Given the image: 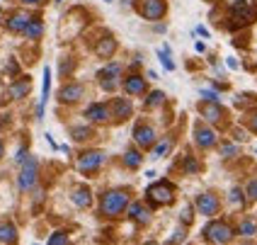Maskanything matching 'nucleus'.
<instances>
[{"mask_svg":"<svg viewBox=\"0 0 257 245\" xmlns=\"http://www.w3.org/2000/svg\"><path fill=\"white\" fill-rule=\"evenodd\" d=\"M127 207H128V194L124 189H114V192H107V194L102 197L100 211H102V216L114 219V216H119Z\"/></svg>","mask_w":257,"mask_h":245,"instance_id":"f257e3e1","label":"nucleus"},{"mask_svg":"<svg viewBox=\"0 0 257 245\" xmlns=\"http://www.w3.org/2000/svg\"><path fill=\"white\" fill-rule=\"evenodd\" d=\"M204 238L211 241V243H228L233 238V228L228 224H223V221H211L204 228Z\"/></svg>","mask_w":257,"mask_h":245,"instance_id":"f03ea898","label":"nucleus"},{"mask_svg":"<svg viewBox=\"0 0 257 245\" xmlns=\"http://www.w3.org/2000/svg\"><path fill=\"white\" fill-rule=\"evenodd\" d=\"M37 170H39V163L37 158H32V155L22 163V172H19V180H17V187L22 192H27V189H32L37 185Z\"/></svg>","mask_w":257,"mask_h":245,"instance_id":"7ed1b4c3","label":"nucleus"},{"mask_svg":"<svg viewBox=\"0 0 257 245\" xmlns=\"http://www.w3.org/2000/svg\"><path fill=\"white\" fill-rule=\"evenodd\" d=\"M172 194H175V189H172V185L165 182V180L148 187V199L153 202V207H158V204H170V202H172Z\"/></svg>","mask_w":257,"mask_h":245,"instance_id":"20e7f679","label":"nucleus"},{"mask_svg":"<svg viewBox=\"0 0 257 245\" xmlns=\"http://www.w3.org/2000/svg\"><path fill=\"white\" fill-rule=\"evenodd\" d=\"M102 163H105V153H100V151L83 153V155L78 158V170H83V172H92V170L100 168Z\"/></svg>","mask_w":257,"mask_h":245,"instance_id":"39448f33","label":"nucleus"},{"mask_svg":"<svg viewBox=\"0 0 257 245\" xmlns=\"http://www.w3.org/2000/svg\"><path fill=\"white\" fill-rule=\"evenodd\" d=\"M133 114V105L124 100V97H114L112 100V117H114V122H124Z\"/></svg>","mask_w":257,"mask_h":245,"instance_id":"423d86ee","label":"nucleus"},{"mask_svg":"<svg viewBox=\"0 0 257 245\" xmlns=\"http://www.w3.org/2000/svg\"><path fill=\"white\" fill-rule=\"evenodd\" d=\"M133 138L141 148H153L155 146V131H153V126H146V124H138L133 129Z\"/></svg>","mask_w":257,"mask_h":245,"instance_id":"0eeeda50","label":"nucleus"},{"mask_svg":"<svg viewBox=\"0 0 257 245\" xmlns=\"http://www.w3.org/2000/svg\"><path fill=\"white\" fill-rule=\"evenodd\" d=\"M194 207H197V211L204 214V216H214V214L219 211V199H216L214 194H199L197 202H194Z\"/></svg>","mask_w":257,"mask_h":245,"instance_id":"6e6552de","label":"nucleus"},{"mask_svg":"<svg viewBox=\"0 0 257 245\" xmlns=\"http://www.w3.org/2000/svg\"><path fill=\"white\" fill-rule=\"evenodd\" d=\"M231 10H233V24H236V27L248 24V22L253 19V10H250V5H248L245 0H236Z\"/></svg>","mask_w":257,"mask_h":245,"instance_id":"1a4fd4ad","label":"nucleus"},{"mask_svg":"<svg viewBox=\"0 0 257 245\" xmlns=\"http://www.w3.org/2000/svg\"><path fill=\"white\" fill-rule=\"evenodd\" d=\"M165 15V2L163 0H148L143 5V17L146 19H160Z\"/></svg>","mask_w":257,"mask_h":245,"instance_id":"9d476101","label":"nucleus"},{"mask_svg":"<svg viewBox=\"0 0 257 245\" xmlns=\"http://www.w3.org/2000/svg\"><path fill=\"white\" fill-rule=\"evenodd\" d=\"M80 97H83V85H78V83H68V85L58 93V100H61V102H66V105H68V102H75V100H80Z\"/></svg>","mask_w":257,"mask_h":245,"instance_id":"9b49d317","label":"nucleus"},{"mask_svg":"<svg viewBox=\"0 0 257 245\" xmlns=\"http://www.w3.org/2000/svg\"><path fill=\"white\" fill-rule=\"evenodd\" d=\"M124 90H127L128 95H143L146 93V80L141 76H128L127 80H124Z\"/></svg>","mask_w":257,"mask_h":245,"instance_id":"f8f14e48","label":"nucleus"},{"mask_svg":"<svg viewBox=\"0 0 257 245\" xmlns=\"http://www.w3.org/2000/svg\"><path fill=\"white\" fill-rule=\"evenodd\" d=\"M199 112H202V117L206 122H219L221 117H223V110L219 107V102H209V100L199 107Z\"/></svg>","mask_w":257,"mask_h":245,"instance_id":"ddd939ff","label":"nucleus"},{"mask_svg":"<svg viewBox=\"0 0 257 245\" xmlns=\"http://www.w3.org/2000/svg\"><path fill=\"white\" fill-rule=\"evenodd\" d=\"M85 117L90 119V122H107L110 119V110H107V105H90L88 110H85Z\"/></svg>","mask_w":257,"mask_h":245,"instance_id":"4468645a","label":"nucleus"},{"mask_svg":"<svg viewBox=\"0 0 257 245\" xmlns=\"http://www.w3.org/2000/svg\"><path fill=\"white\" fill-rule=\"evenodd\" d=\"M114 49H117V41L112 37H105L97 41V46H95V56L100 58H110L112 54H114Z\"/></svg>","mask_w":257,"mask_h":245,"instance_id":"2eb2a0df","label":"nucleus"},{"mask_svg":"<svg viewBox=\"0 0 257 245\" xmlns=\"http://www.w3.org/2000/svg\"><path fill=\"white\" fill-rule=\"evenodd\" d=\"M32 90V83H29V78H19L17 83H12V88H10V97L12 100H22V97H27Z\"/></svg>","mask_w":257,"mask_h":245,"instance_id":"dca6fc26","label":"nucleus"},{"mask_svg":"<svg viewBox=\"0 0 257 245\" xmlns=\"http://www.w3.org/2000/svg\"><path fill=\"white\" fill-rule=\"evenodd\" d=\"M29 15H24V12H17V15H12V17L7 19V29L10 32H19V34H24V29H27V24H29Z\"/></svg>","mask_w":257,"mask_h":245,"instance_id":"f3484780","label":"nucleus"},{"mask_svg":"<svg viewBox=\"0 0 257 245\" xmlns=\"http://www.w3.org/2000/svg\"><path fill=\"white\" fill-rule=\"evenodd\" d=\"M197 143L202 146V148H211L214 143H216V133L211 131V129H206V126H197Z\"/></svg>","mask_w":257,"mask_h":245,"instance_id":"a211bd4d","label":"nucleus"},{"mask_svg":"<svg viewBox=\"0 0 257 245\" xmlns=\"http://www.w3.org/2000/svg\"><path fill=\"white\" fill-rule=\"evenodd\" d=\"M128 216H131L133 221H138V224H148V221H150V211H148L143 204H138V202H133V204L128 207Z\"/></svg>","mask_w":257,"mask_h":245,"instance_id":"6ab92c4d","label":"nucleus"},{"mask_svg":"<svg viewBox=\"0 0 257 245\" xmlns=\"http://www.w3.org/2000/svg\"><path fill=\"white\" fill-rule=\"evenodd\" d=\"M73 204L78 209L90 207V189L88 187H75L73 189Z\"/></svg>","mask_w":257,"mask_h":245,"instance_id":"aec40b11","label":"nucleus"},{"mask_svg":"<svg viewBox=\"0 0 257 245\" xmlns=\"http://www.w3.org/2000/svg\"><path fill=\"white\" fill-rule=\"evenodd\" d=\"M44 34V22L37 17H32L29 19V24H27V29H24V37L27 39H39Z\"/></svg>","mask_w":257,"mask_h":245,"instance_id":"412c9836","label":"nucleus"},{"mask_svg":"<svg viewBox=\"0 0 257 245\" xmlns=\"http://www.w3.org/2000/svg\"><path fill=\"white\" fill-rule=\"evenodd\" d=\"M17 241V228L12 224H0V243H15Z\"/></svg>","mask_w":257,"mask_h":245,"instance_id":"4be33fe9","label":"nucleus"},{"mask_svg":"<svg viewBox=\"0 0 257 245\" xmlns=\"http://www.w3.org/2000/svg\"><path fill=\"white\" fill-rule=\"evenodd\" d=\"M141 160H143V158H141V153H138V151H128L127 155H124V165H127V168H131V170L138 168V165H141Z\"/></svg>","mask_w":257,"mask_h":245,"instance_id":"5701e85b","label":"nucleus"},{"mask_svg":"<svg viewBox=\"0 0 257 245\" xmlns=\"http://www.w3.org/2000/svg\"><path fill=\"white\" fill-rule=\"evenodd\" d=\"M170 146H172V141H170V138L160 141V143H158V146L153 148V160H160V158H163V155L170 151Z\"/></svg>","mask_w":257,"mask_h":245,"instance_id":"b1692460","label":"nucleus"},{"mask_svg":"<svg viewBox=\"0 0 257 245\" xmlns=\"http://www.w3.org/2000/svg\"><path fill=\"white\" fill-rule=\"evenodd\" d=\"M158 56H160V61H163L165 71H175V63H172V58H170V46L160 49V51H158Z\"/></svg>","mask_w":257,"mask_h":245,"instance_id":"393cba45","label":"nucleus"},{"mask_svg":"<svg viewBox=\"0 0 257 245\" xmlns=\"http://www.w3.org/2000/svg\"><path fill=\"white\" fill-rule=\"evenodd\" d=\"M255 231H257V224L253 219H245L240 224V236H255Z\"/></svg>","mask_w":257,"mask_h":245,"instance_id":"a878e982","label":"nucleus"},{"mask_svg":"<svg viewBox=\"0 0 257 245\" xmlns=\"http://www.w3.org/2000/svg\"><path fill=\"white\" fill-rule=\"evenodd\" d=\"M117 73H119V63H107V66L100 71V80H102V78H117Z\"/></svg>","mask_w":257,"mask_h":245,"instance_id":"bb28decb","label":"nucleus"},{"mask_svg":"<svg viewBox=\"0 0 257 245\" xmlns=\"http://www.w3.org/2000/svg\"><path fill=\"white\" fill-rule=\"evenodd\" d=\"M163 100H165V93L155 90V93H150V95L146 97V105H148V107H158V105H160Z\"/></svg>","mask_w":257,"mask_h":245,"instance_id":"cd10ccee","label":"nucleus"},{"mask_svg":"<svg viewBox=\"0 0 257 245\" xmlns=\"http://www.w3.org/2000/svg\"><path fill=\"white\" fill-rule=\"evenodd\" d=\"M90 129L88 126H75L73 131H71V136H73L75 141H85V138H90Z\"/></svg>","mask_w":257,"mask_h":245,"instance_id":"c85d7f7f","label":"nucleus"},{"mask_svg":"<svg viewBox=\"0 0 257 245\" xmlns=\"http://www.w3.org/2000/svg\"><path fill=\"white\" fill-rule=\"evenodd\" d=\"M228 202H231L233 207H240V204H243V189H240V187L231 189V194H228Z\"/></svg>","mask_w":257,"mask_h":245,"instance_id":"c756f323","label":"nucleus"},{"mask_svg":"<svg viewBox=\"0 0 257 245\" xmlns=\"http://www.w3.org/2000/svg\"><path fill=\"white\" fill-rule=\"evenodd\" d=\"M245 197H248L250 202H255L257 199V180H250V182H248V187H245Z\"/></svg>","mask_w":257,"mask_h":245,"instance_id":"7c9ffc66","label":"nucleus"},{"mask_svg":"<svg viewBox=\"0 0 257 245\" xmlns=\"http://www.w3.org/2000/svg\"><path fill=\"white\" fill-rule=\"evenodd\" d=\"M221 155H223V158L238 155V146H233V143H223V146H221Z\"/></svg>","mask_w":257,"mask_h":245,"instance_id":"2f4dec72","label":"nucleus"},{"mask_svg":"<svg viewBox=\"0 0 257 245\" xmlns=\"http://www.w3.org/2000/svg\"><path fill=\"white\" fill-rule=\"evenodd\" d=\"M49 243L51 245H61V243H68V238H66V233H63V231H58V233H54V236H51V238H49Z\"/></svg>","mask_w":257,"mask_h":245,"instance_id":"473e14b6","label":"nucleus"},{"mask_svg":"<svg viewBox=\"0 0 257 245\" xmlns=\"http://www.w3.org/2000/svg\"><path fill=\"white\" fill-rule=\"evenodd\" d=\"M184 170H187V172H197V170H199V165H197V160L187 158V160H184Z\"/></svg>","mask_w":257,"mask_h":245,"instance_id":"72a5a7b5","label":"nucleus"},{"mask_svg":"<svg viewBox=\"0 0 257 245\" xmlns=\"http://www.w3.org/2000/svg\"><path fill=\"white\" fill-rule=\"evenodd\" d=\"M202 97L209 100V102H219V95L214 93V90H202Z\"/></svg>","mask_w":257,"mask_h":245,"instance_id":"f704fd0d","label":"nucleus"},{"mask_svg":"<svg viewBox=\"0 0 257 245\" xmlns=\"http://www.w3.org/2000/svg\"><path fill=\"white\" fill-rule=\"evenodd\" d=\"M180 219H182V224H189V221H192V207H184Z\"/></svg>","mask_w":257,"mask_h":245,"instance_id":"c9c22d12","label":"nucleus"},{"mask_svg":"<svg viewBox=\"0 0 257 245\" xmlns=\"http://www.w3.org/2000/svg\"><path fill=\"white\" fill-rule=\"evenodd\" d=\"M27 158H29V153H27V148H19V151H17V158H15V160H17V163H24Z\"/></svg>","mask_w":257,"mask_h":245,"instance_id":"e433bc0d","label":"nucleus"},{"mask_svg":"<svg viewBox=\"0 0 257 245\" xmlns=\"http://www.w3.org/2000/svg\"><path fill=\"white\" fill-rule=\"evenodd\" d=\"M226 63H228V68H231V71H238V61H236L233 56L226 58Z\"/></svg>","mask_w":257,"mask_h":245,"instance_id":"4c0bfd02","label":"nucleus"},{"mask_svg":"<svg viewBox=\"0 0 257 245\" xmlns=\"http://www.w3.org/2000/svg\"><path fill=\"white\" fill-rule=\"evenodd\" d=\"M22 2H24V5H32V7H37V5H41L44 0H22Z\"/></svg>","mask_w":257,"mask_h":245,"instance_id":"58836bf2","label":"nucleus"},{"mask_svg":"<svg viewBox=\"0 0 257 245\" xmlns=\"http://www.w3.org/2000/svg\"><path fill=\"white\" fill-rule=\"evenodd\" d=\"M250 129L257 133V114H253V119H250Z\"/></svg>","mask_w":257,"mask_h":245,"instance_id":"ea45409f","label":"nucleus"},{"mask_svg":"<svg viewBox=\"0 0 257 245\" xmlns=\"http://www.w3.org/2000/svg\"><path fill=\"white\" fill-rule=\"evenodd\" d=\"M197 34H202V37H209V32H206L204 27H197Z\"/></svg>","mask_w":257,"mask_h":245,"instance_id":"a19ab883","label":"nucleus"},{"mask_svg":"<svg viewBox=\"0 0 257 245\" xmlns=\"http://www.w3.org/2000/svg\"><path fill=\"white\" fill-rule=\"evenodd\" d=\"M2 153H5V148H2V143H0V158H2Z\"/></svg>","mask_w":257,"mask_h":245,"instance_id":"79ce46f5","label":"nucleus"},{"mask_svg":"<svg viewBox=\"0 0 257 245\" xmlns=\"http://www.w3.org/2000/svg\"><path fill=\"white\" fill-rule=\"evenodd\" d=\"M105 2H112V0H105Z\"/></svg>","mask_w":257,"mask_h":245,"instance_id":"37998d69","label":"nucleus"},{"mask_svg":"<svg viewBox=\"0 0 257 245\" xmlns=\"http://www.w3.org/2000/svg\"><path fill=\"white\" fill-rule=\"evenodd\" d=\"M255 153H257V148H255Z\"/></svg>","mask_w":257,"mask_h":245,"instance_id":"c03bdc74","label":"nucleus"}]
</instances>
